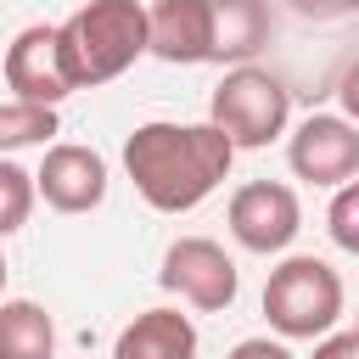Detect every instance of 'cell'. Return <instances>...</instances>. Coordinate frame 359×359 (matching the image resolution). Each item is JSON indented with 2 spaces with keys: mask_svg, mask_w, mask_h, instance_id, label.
I'll use <instances>...</instances> for the list:
<instances>
[{
  "mask_svg": "<svg viewBox=\"0 0 359 359\" xmlns=\"http://www.w3.org/2000/svg\"><path fill=\"white\" fill-rule=\"evenodd\" d=\"M236 163V146L213 123H168L151 118L129 129L123 140V174L135 180L140 202L157 213H191L202 208Z\"/></svg>",
  "mask_w": 359,
  "mask_h": 359,
  "instance_id": "6da1fadb",
  "label": "cell"
},
{
  "mask_svg": "<svg viewBox=\"0 0 359 359\" xmlns=\"http://www.w3.org/2000/svg\"><path fill=\"white\" fill-rule=\"evenodd\" d=\"M62 62L73 90L112 84L146 56V6L140 0H84L67 22H56Z\"/></svg>",
  "mask_w": 359,
  "mask_h": 359,
  "instance_id": "7a4b0ae2",
  "label": "cell"
},
{
  "mask_svg": "<svg viewBox=\"0 0 359 359\" xmlns=\"http://www.w3.org/2000/svg\"><path fill=\"white\" fill-rule=\"evenodd\" d=\"M342 303H348L342 275H337L325 258H314V252L280 258V264L269 269V280H264V320H269V331L286 337V342H314V337L337 331Z\"/></svg>",
  "mask_w": 359,
  "mask_h": 359,
  "instance_id": "3957f363",
  "label": "cell"
},
{
  "mask_svg": "<svg viewBox=\"0 0 359 359\" xmlns=\"http://www.w3.org/2000/svg\"><path fill=\"white\" fill-rule=\"evenodd\" d=\"M286 118H292V90L269 73V67H230L219 84H213V101H208V123L236 146V151H258L269 140L286 135Z\"/></svg>",
  "mask_w": 359,
  "mask_h": 359,
  "instance_id": "277c9868",
  "label": "cell"
},
{
  "mask_svg": "<svg viewBox=\"0 0 359 359\" xmlns=\"http://www.w3.org/2000/svg\"><path fill=\"white\" fill-rule=\"evenodd\" d=\"M157 280H163V292H174L180 303H191V309H202V314L230 309L236 292H241L236 258H230L219 241H208V236H180V241H168Z\"/></svg>",
  "mask_w": 359,
  "mask_h": 359,
  "instance_id": "5b68a950",
  "label": "cell"
},
{
  "mask_svg": "<svg viewBox=\"0 0 359 359\" xmlns=\"http://www.w3.org/2000/svg\"><path fill=\"white\" fill-rule=\"evenodd\" d=\"M303 230V202L292 185L280 180H247L236 196H230V236L247 247V252H286Z\"/></svg>",
  "mask_w": 359,
  "mask_h": 359,
  "instance_id": "8992f818",
  "label": "cell"
},
{
  "mask_svg": "<svg viewBox=\"0 0 359 359\" xmlns=\"http://www.w3.org/2000/svg\"><path fill=\"white\" fill-rule=\"evenodd\" d=\"M6 90L11 101H34V107H56L73 95V79H67V62H62V39H56V22H28L17 28V39L6 45Z\"/></svg>",
  "mask_w": 359,
  "mask_h": 359,
  "instance_id": "52a82bcc",
  "label": "cell"
},
{
  "mask_svg": "<svg viewBox=\"0 0 359 359\" xmlns=\"http://www.w3.org/2000/svg\"><path fill=\"white\" fill-rule=\"evenodd\" d=\"M286 163H292L297 180L337 191L342 180L359 174V123H348V118H337V112L303 118V123L292 129V140H286Z\"/></svg>",
  "mask_w": 359,
  "mask_h": 359,
  "instance_id": "ba28073f",
  "label": "cell"
},
{
  "mask_svg": "<svg viewBox=\"0 0 359 359\" xmlns=\"http://www.w3.org/2000/svg\"><path fill=\"white\" fill-rule=\"evenodd\" d=\"M34 191L45 196V208L56 213H90L107 202V157L73 140H56L45 151V163L34 168Z\"/></svg>",
  "mask_w": 359,
  "mask_h": 359,
  "instance_id": "9c48e42d",
  "label": "cell"
},
{
  "mask_svg": "<svg viewBox=\"0 0 359 359\" xmlns=\"http://www.w3.org/2000/svg\"><path fill=\"white\" fill-rule=\"evenodd\" d=\"M146 50L174 67L213 62V17L208 0H157L146 11Z\"/></svg>",
  "mask_w": 359,
  "mask_h": 359,
  "instance_id": "30bf717a",
  "label": "cell"
},
{
  "mask_svg": "<svg viewBox=\"0 0 359 359\" xmlns=\"http://www.w3.org/2000/svg\"><path fill=\"white\" fill-rule=\"evenodd\" d=\"M112 359H196V325L180 309H146L118 331Z\"/></svg>",
  "mask_w": 359,
  "mask_h": 359,
  "instance_id": "8fae6325",
  "label": "cell"
},
{
  "mask_svg": "<svg viewBox=\"0 0 359 359\" xmlns=\"http://www.w3.org/2000/svg\"><path fill=\"white\" fill-rule=\"evenodd\" d=\"M208 17H213V62H236L241 67L275 34L269 0H208Z\"/></svg>",
  "mask_w": 359,
  "mask_h": 359,
  "instance_id": "7c38bea8",
  "label": "cell"
},
{
  "mask_svg": "<svg viewBox=\"0 0 359 359\" xmlns=\"http://www.w3.org/2000/svg\"><path fill=\"white\" fill-rule=\"evenodd\" d=\"M0 359H56V320L34 297H0Z\"/></svg>",
  "mask_w": 359,
  "mask_h": 359,
  "instance_id": "4fadbf2b",
  "label": "cell"
},
{
  "mask_svg": "<svg viewBox=\"0 0 359 359\" xmlns=\"http://www.w3.org/2000/svg\"><path fill=\"white\" fill-rule=\"evenodd\" d=\"M50 135H56V107H34V101L0 107V157L17 146H45Z\"/></svg>",
  "mask_w": 359,
  "mask_h": 359,
  "instance_id": "5bb4252c",
  "label": "cell"
},
{
  "mask_svg": "<svg viewBox=\"0 0 359 359\" xmlns=\"http://www.w3.org/2000/svg\"><path fill=\"white\" fill-rule=\"evenodd\" d=\"M34 202H39V191H34V174H28L22 163L0 157V241H6V236H17V230L28 224Z\"/></svg>",
  "mask_w": 359,
  "mask_h": 359,
  "instance_id": "9a60e30c",
  "label": "cell"
},
{
  "mask_svg": "<svg viewBox=\"0 0 359 359\" xmlns=\"http://www.w3.org/2000/svg\"><path fill=\"white\" fill-rule=\"evenodd\" d=\"M325 230H331V241H337L342 252L359 258V174L337 185V196H331V208H325Z\"/></svg>",
  "mask_w": 359,
  "mask_h": 359,
  "instance_id": "2e32d148",
  "label": "cell"
},
{
  "mask_svg": "<svg viewBox=\"0 0 359 359\" xmlns=\"http://www.w3.org/2000/svg\"><path fill=\"white\" fill-rule=\"evenodd\" d=\"M224 359H297V353L286 348V337H241Z\"/></svg>",
  "mask_w": 359,
  "mask_h": 359,
  "instance_id": "e0dca14e",
  "label": "cell"
},
{
  "mask_svg": "<svg viewBox=\"0 0 359 359\" xmlns=\"http://www.w3.org/2000/svg\"><path fill=\"white\" fill-rule=\"evenodd\" d=\"M309 359H359V325L353 331H325L314 337V353Z\"/></svg>",
  "mask_w": 359,
  "mask_h": 359,
  "instance_id": "ac0fdd59",
  "label": "cell"
},
{
  "mask_svg": "<svg viewBox=\"0 0 359 359\" xmlns=\"http://www.w3.org/2000/svg\"><path fill=\"white\" fill-rule=\"evenodd\" d=\"M337 101H342V118L359 123V56L342 67V79H337Z\"/></svg>",
  "mask_w": 359,
  "mask_h": 359,
  "instance_id": "d6986e66",
  "label": "cell"
},
{
  "mask_svg": "<svg viewBox=\"0 0 359 359\" xmlns=\"http://www.w3.org/2000/svg\"><path fill=\"white\" fill-rule=\"evenodd\" d=\"M303 17H353L359 11V0H292Z\"/></svg>",
  "mask_w": 359,
  "mask_h": 359,
  "instance_id": "ffe728a7",
  "label": "cell"
},
{
  "mask_svg": "<svg viewBox=\"0 0 359 359\" xmlns=\"http://www.w3.org/2000/svg\"><path fill=\"white\" fill-rule=\"evenodd\" d=\"M6 275H11V269H6V252H0V292H6Z\"/></svg>",
  "mask_w": 359,
  "mask_h": 359,
  "instance_id": "44dd1931",
  "label": "cell"
}]
</instances>
